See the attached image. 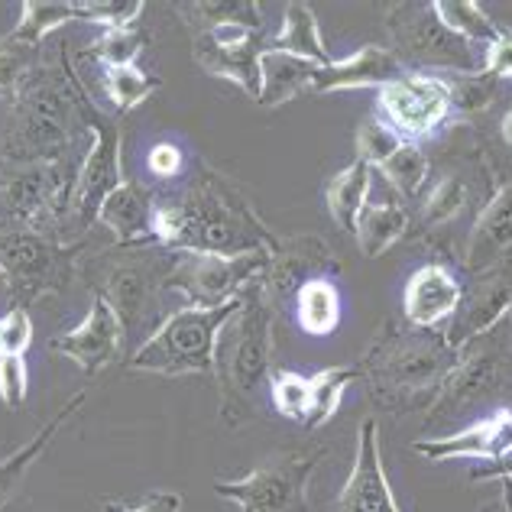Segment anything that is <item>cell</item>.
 I'll return each mask as SVG.
<instances>
[{
    "label": "cell",
    "mask_w": 512,
    "mask_h": 512,
    "mask_svg": "<svg viewBox=\"0 0 512 512\" xmlns=\"http://www.w3.org/2000/svg\"><path fill=\"white\" fill-rule=\"evenodd\" d=\"M464 286L461 279L444 263H425L419 266L406 282L402 292V315H406L409 328L438 331L454 318L457 305H461Z\"/></svg>",
    "instance_id": "cell-17"
},
{
    "label": "cell",
    "mask_w": 512,
    "mask_h": 512,
    "mask_svg": "<svg viewBox=\"0 0 512 512\" xmlns=\"http://www.w3.org/2000/svg\"><path fill=\"white\" fill-rule=\"evenodd\" d=\"M360 380V367L357 363H344V367H328V370H318L308 386H312V402H308V415H305V428H321L328 425L334 415H338L341 402L347 386Z\"/></svg>",
    "instance_id": "cell-32"
},
{
    "label": "cell",
    "mask_w": 512,
    "mask_h": 512,
    "mask_svg": "<svg viewBox=\"0 0 512 512\" xmlns=\"http://www.w3.org/2000/svg\"><path fill=\"white\" fill-rule=\"evenodd\" d=\"M104 94L120 114H130L137 107L153 98V91L163 85L156 75H146L140 65H117V69H104Z\"/></svg>",
    "instance_id": "cell-34"
},
{
    "label": "cell",
    "mask_w": 512,
    "mask_h": 512,
    "mask_svg": "<svg viewBox=\"0 0 512 512\" xmlns=\"http://www.w3.org/2000/svg\"><path fill=\"white\" fill-rule=\"evenodd\" d=\"M431 10L454 36H461L470 46H490L500 33V26L490 20V13L477 0H435Z\"/></svg>",
    "instance_id": "cell-33"
},
{
    "label": "cell",
    "mask_w": 512,
    "mask_h": 512,
    "mask_svg": "<svg viewBox=\"0 0 512 512\" xmlns=\"http://www.w3.org/2000/svg\"><path fill=\"white\" fill-rule=\"evenodd\" d=\"M512 373V363L506 347L490 334H483L474 344H467L461 350V360L451 370V376L444 380L438 399L431 402L428 419H444V415H454L457 409H470L474 402L487 399L493 393H500Z\"/></svg>",
    "instance_id": "cell-13"
},
{
    "label": "cell",
    "mask_w": 512,
    "mask_h": 512,
    "mask_svg": "<svg viewBox=\"0 0 512 512\" xmlns=\"http://www.w3.org/2000/svg\"><path fill=\"white\" fill-rule=\"evenodd\" d=\"M269 396H273V406L282 419H292L299 425L305 422L308 402H312L308 376L295 373V370H273L269 373Z\"/></svg>",
    "instance_id": "cell-38"
},
{
    "label": "cell",
    "mask_w": 512,
    "mask_h": 512,
    "mask_svg": "<svg viewBox=\"0 0 512 512\" xmlns=\"http://www.w3.org/2000/svg\"><path fill=\"white\" fill-rule=\"evenodd\" d=\"M26 393H30V370L20 354H0V402L4 409H23Z\"/></svg>",
    "instance_id": "cell-41"
},
{
    "label": "cell",
    "mask_w": 512,
    "mask_h": 512,
    "mask_svg": "<svg viewBox=\"0 0 512 512\" xmlns=\"http://www.w3.org/2000/svg\"><path fill=\"white\" fill-rule=\"evenodd\" d=\"M43 59V43L13 26L10 33L0 36V101L7 107L17 101V94L26 82V75Z\"/></svg>",
    "instance_id": "cell-29"
},
{
    "label": "cell",
    "mask_w": 512,
    "mask_h": 512,
    "mask_svg": "<svg viewBox=\"0 0 512 512\" xmlns=\"http://www.w3.org/2000/svg\"><path fill=\"white\" fill-rule=\"evenodd\" d=\"M124 338L127 334H124V325H120V318L114 315V308L107 305L101 295H91V308H88L85 321L52 341V350L75 360L88 376H94L104 367H111V363L120 357Z\"/></svg>",
    "instance_id": "cell-16"
},
{
    "label": "cell",
    "mask_w": 512,
    "mask_h": 512,
    "mask_svg": "<svg viewBox=\"0 0 512 512\" xmlns=\"http://www.w3.org/2000/svg\"><path fill=\"white\" fill-rule=\"evenodd\" d=\"M483 75H490L493 82H503L512 78V30H500L496 39L483 52Z\"/></svg>",
    "instance_id": "cell-43"
},
{
    "label": "cell",
    "mask_w": 512,
    "mask_h": 512,
    "mask_svg": "<svg viewBox=\"0 0 512 512\" xmlns=\"http://www.w3.org/2000/svg\"><path fill=\"white\" fill-rule=\"evenodd\" d=\"M85 399H88V393H85V389H78V393L72 399H65V406L56 415H52V419L43 428H39L36 435L23 444V448H17L10 457L0 461V509H4L13 500V496H17V490L23 487V480H26V474H30V467L39 461V457H43V451L49 448V444L56 441L62 425L85 406Z\"/></svg>",
    "instance_id": "cell-24"
},
{
    "label": "cell",
    "mask_w": 512,
    "mask_h": 512,
    "mask_svg": "<svg viewBox=\"0 0 512 512\" xmlns=\"http://www.w3.org/2000/svg\"><path fill=\"white\" fill-rule=\"evenodd\" d=\"M33 344V321L26 308H10L0 318V354H26Z\"/></svg>",
    "instance_id": "cell-42"
},
{
    "label": "cell",
    "mask_w": 512,
    "mask_h": 512,
    "mask_svg": "<svg viewBox=\"0 0 512 512\" xmlns=\"http://www.w3.org/2000/svg\"><path fill=\"white\" fill-rule=\"evenodd\" d=\"M441 78L451 94V114L457 117H474L480 111H487L496 101V88H500V82H493L483 72H451Z\"/></svg>",
    "instance_id": "cell-36"
},
{
    "label": "cell",
    "mask_w": 512,
    "mask_h": 512,
    "mask_svg": "<svg viewBox=\"0 0 512 512\" xmlns=\"http://www.w3.org/2000/svg\"><path fill=\"white\" fill-rule=\"evenodd\" d=\"M386 175V182L393 185V192L406 201L422 192V185L428 182V153L419 143H402L399 150L380 166Z\"/></svg>",
    "instance_id": "cell-35"
},
{
    "label": "cell",
    "mask_w": 512,
    "mask_h": 512,
    "mask_svg": "<svg viewBox=\"0 0 512 512\" xmlns=\"http://www.w3.org/2000/svg\"><path fill=\"white\" fill-rule=\"evenodd\" d=\"M470 205V185L467 179H461L457 172L441 175L425 192V198L419 201V227L422 231H438V227L457 221Z\"/></svg>",
    "instance_id": "cell-31"
},
{
    "label": "cell",
    "mask_w": 512,
    "mask_h": 512,
    "mask_svg": "<svg viewBox=\"0 0 512 512\" xmlns=\"http://www.w3.org/2000/svg\"><path fill=\"white\" fill-rule=\"evenodd\" d=\"M156 195L140 182H120L111 198L104 201L98 214V224L111 231L117 247H140L156 244L153 240V221H156Z\"/></svg>",
    "instance_id": "cell-22"
},
{
    "label": "cell",
    "mask_w": 512,
    "mask_h": 512,
    "mask_svg": "<svg viewBox=\"0 0 512 512\" xmlns=\"http://www.w3.org/2000/svg\"><path fill=\"white\" fill-rule=\"evenodd\" d=\"M412 451L428 457V461H461V457L496 461V457L512 451V409L509 406L496 409L487 419L454 431V435L422 438L412 444Z\"/></svg>",
    "instance_id": "cell-18"
},
{
    "label": "cell",
    "mask_w": 512,
    "mask_h": 512,
    "mask_svg": "<svg viewBox=\"0 0 512 512\" xmlns=\"http://www.w3.org/2000/svg\"><path fill=\"white\" fill-rule=\"evenodd\" d=\"M321 461H325V448L282 451L266 457L240 480H214V493L237 503L244 512H308L305 493Z\"/></svg>",
    "instance_id": "cell-9"
},
{
    "label": "cell",
    "mask_w": 512,
    "mask_h": 512,
    "mask_svg": "<svg viewBox=\"0 0 512 512\" xmlns=\"http://www.w3.org/2000/svg\"><path fill=\"white\" fill-rule=\"evenodd\" d=\"M512 477V451H506L503 457H496V461H490L487 467H477L474 474H470V480L480 483V480H509Z\"/></svg>",
    "instance_id": "cell-46"
},
{
    "label": "cell",
    "mask_w": 512,
    "mask_h": 512,
    "mask_svg": "<svg viewBox=\"0 0 512 512\" xmlns=\"http://www.w3.org/2000/svg\"><path fill=\"white\" fill-rule=\"evenodd\" d=\"M370 185H373V166L354 159L350 166H344L325 188V201H328V214L334 224L341 227L344 234L357 231V218L360 211L367 208L370 201Z\"/></svg>",
    "instance_id": "cell-28"
},
{
    "label": "cell",
    "mask_w": 512,
    "mask_h": 512,
    "mask_svg": "<svg viewBox=\"0 0 512 512\" xmlns=\"http://www.w3.org/2000/svg\"><path fill=\"white\" fill-rule=\"evenodd\" d=\"M269 260H273V253H179L166 279V292H179L192 308H218L240 299L253 282H260L269 269Z\"/></svg>",
    "instance_id": "cell-10"
},
{
    "label": "cell",
    "mask_w": 512,
    "mask_h": 512,
    "mask_svg": "<svg viewBox=\"0 0 512 512\" xmlns=\"http://www.w3.org/2000/svg\"><path fill=\"white\" fill-rule=\"evenodd\" d=\"M376 111L406 143H419L451 117V94L441 75L406 72L380 88Z\"/></svg>",
    "instance_id": "cell-12"
},
{
    "label": "cell",
    "mask_w": 512,
    "mask_h": 512,
    "mask_svg": "<svg viewBox=\"0 0 512 512\" xmlns=\"http://www.w3.org/2000/svg\"><path fill=\"white\" fill-rule=\"evenodd\" d=\"M503 509H506V512H512V477H509V480H503Z\"/></svg>",
    "instance_id": "cell-48"
},
{
    "label": "cell",
    "mask_w": 512,
    "mask_h": 512,
    "mask_svg": "<svg viewBox=\"0 0 512 512\" xmlns=\"http://www.w3.org/2000/svg\"><path fill=\"white\" fill-rule=\"evenodd\" d=\"M0 166H4V159H0Z\"/></svg>",
    "instance_id": "cell-49"
},
{
    "label": "cell",
    "mask_w": 512,
    "mask_h": 512,
    "mask_svg": "<svg viewBox=\"0 0 512 512\" xmlns=\"http://www.w3.org/2000/svg\"><path fill=\"white\" fill-rule=\"evenodd\" d=\"M503 263H512V182L496 188V195L483 205L461 256L464 273L470 276L490 273Z\"/></svg>",
    "instance_id": "cell-19"
},
{
    "label": "cell",
    "mask_w": 512,
    "mask_h": 512,
    "mask_svg": "<svg viewBox=\"0 0 512 512\" xmlns=\"http://www.w3.org/2000/svg\"><path fill=\"white\" fill-rule=\"evenodd\" d=\"M399 75H406L402 62L393 56V49L383 46H360L354 56L315 65L312 69V85L308 94H331V91H357V88H386L396 82Z\"/></svg>",
    "instance_id": "cell-21"
},
{
    "label": "cell",
    "mask_w": 512,
    "mask_h": 512,
    "mask_svg": "<svg viewBox=\"0 0 512 512\" xmlns=\"http://www.w3.org/2000/svg\"><path fill=\"white\" fill-rule=\"evenodd\" d=\"M409 224H412L409 208L402 205L399 195L383 198V201H367V208L360 211L357 231H354L360 253L370 256V260L383 256L396 240L409 234Z\"/></svg>",
    "instance_id": "cell-26"
},
{
    "label": "cell",
    "mask_w": 512,
    "mask_h": 512,
    "mask_svg": "<svg viewBox=\"0 0 512 512\" xmlns=\"http://www.w3.org/2000/svg\"><path fill=\"white\" fill-rule=\"evenodd\" d=\"M402 143H406V140H402L383 117H367L360 124V130H357V159H360V163L373 166V169H380Z\"/></svg>",
    "instance_id": "cell-39"
},
{
    "label": "cell",
    "mask_w": 512,
    "mask_h": 512,
    "mask_svg": "<svg viewBox=\"0 0 512 512\" xmlns=\"http://www.w3.org/2000/svg\"><path fill=\"white\" fill-rule=\"evenodd\" d=\"M143 49H146V33L137 23L114 26V30H104V36L91 46V59L101 62L104 69H117V65H137Z\"/></svg>",
    "instance_id": "cell-37"
},
{
    "label": "cell",
    "mask_w": 512,
    "mask_h": 512,
    "mask_svg": "<svg viewBox=\"0 0 512 512\" xmlns=\"http://www.w3.org/2000/svg\"><path fill=\"white\" fill-rule=\"evenodd\" d=\"M182 509V496L179 493H150L143 496V500L137 506L130 503H104V512H179Z\"/></svg>",
    "instance_id": "cell-45"
},
{
    "label": "cell",
    "mask_w": 512,
    "mask_h": 512,
    "mask_svg": "<svg viewBox=\"0 0 512 512\" xmlns=\"http://www.w3.org/2000/svg\"><path fill=\"white\" fill-rule=\"evenodd\" d=\"M179 250L140 244V247H117L94 260H82L78 273L85 276L94 295L114 308V315L124 325V334H133L150 325L159 308V295L166 292V279L175 266Z\"/></svg>",
    "instance_id": "cell-5"
},
{
    "label": "cell",
    "mask_w": 512,
    "mask_h": 512,
    "mask_svg": "<svg viewBox=\"0 0 512 512\" xmlns=\"http://www.w3.org/2000/svg\"><path fill=\"white\" fill-rule=\"evenodd\" d=\"M500 137H503V143L506 146H512V107L503 114V120H500Z\"/></svg>",
    "instance_id": "cell-47"
},
{
    "label": "cell",
    "mask_w": 512,
    "mask_h": 512,
    "mask_svg": "<svg viewBox=\"0 0 512 512\" xmlns=\"http://www.w3.org/2000/svg\"><path fill=\"white\" fill-rule=\"evenodd\" d=\"M276 350V302L263 292V279L240 295L237 315L221 328L214 350V380L221 393L224 425H240L253 415L260 386L269 383Z\"/></svg>",
    "instance_id": "cell-4"
},
{
    "label": "cell",
    "mask_w": 512,
    "mask_h": 512,
    "mask_svg": "<svg viewBox=\"0 0 512 512\" xmlns=\"http://www.w3.org/2000/svg\"><path fill=\"white\" fill-rule=\"evenodd\" d=\"M266 49H276V52H289L295 59H305L312 65H328L331 62V52L325 46L318 30V17H315V7L312 4H302V0H292L286 7V17H282V30L269 39Z\"/></svg>",
    "instance_id": "cell-27"
},
{
    "label": "cell",
    "mask_w": 512,
    "mask_h": 512,
    "mask_svg": "<svg viewBox=\"0 0 512 512\" xmlns=\"http://www.w3.org/2000/svg\"><path fill=\"white\" fill-rule=\"evenodd\" d=\"M338 512H402L383 467L380 422H376V415L363 419L357 428V454L350 477L338 496Z\"/></svg>",
    "instance_id": "cell-15"
},
{
    "label": "cell",
    "mask_w": 512,
    "mask_h": 512,
    "mask_svg": "<svg viewBox=\"0 0 512 512\" xmlns=\"http://www.w3.org/2000/svg\"><path fill=\"white\" fill-rule=\"evenodd\" d=\"M182 10L208 20H240L253 30H263V7L256 0H231V4L227 0H205V4H182Z\"/></svg>",
    "instance_id": "cell-40"
},
{
    "label": "cell",
    "mask_w": 512,
    "mask_h": 512,
    "mask_svg": "<svg viewBox=\"0 0 512 512\" xmlns=\"http://www.w3.org/2000/svg\"><path fill=\"white\" fill-rule=\"evenodd\" d=\"M457 360H461V350L448 344L444 331L402 328L396 321H386L367 354L357 360V367L360 380H367L376 409L409 415L431 409Z\"/></svg>",
    "instance_id": "cell-3"
},
{
    "label": "cell",
    "mask_w": 512,
    "mask_h": 512,
    "mask_svg": "<svg viewBox=\"0 0 512 512\" xmlns=\"http://www.w3.org/2000/svg\"><path fill=\"white\" fill-rule=\"evenodd\" d=\"M260 52L263 43L253 39L244 46H214L205 36H192V59L205 75L234 82L250 98H260Z\"/></svg>",
    "instance_id": "cell-23"
},
{
    "label": "cell",
    "mask_w": 512,
    "mask_h": 512,
    "mask_svg": "<svg viewBox=\"0 0 512 512\" xmlns=\"http://www.w3.org/2000/svg\"><path fill=\"white\" fill-rule=\"evenodd\" d=\"M120 143H124L120 124L94 107L88 117V146L82 163H78L69 218H65V244H82L91 227H98V214L104 208V201L124 182V172H120Z\"/></svg>",
    "instance_id": "cell-8"
},
{
    "label": "cell",
    "mask_w": 512,
    "mask_h": 512,
    "mask_svg": "<svg viewBox=\"0 0 512 512\" xmlns=\"http://www.w3.org/2000/svg\"><path fill=\"white\" fill-rule=\"evenodd\" d=\"M512 312V263L493 266L490 273H480L461 295L454 318L444 328V338L454 350H464L483 334L496 331V325Z\"/></svg>",
    "instance_id": "cell-14"
},
{
    "label": "cell",
    "mask_w": 512,
    "mask_h": 512,
    "mask_svg": "<svg viewBox=\"0 0 512 512\" xmlns=\"http://www.w3.org/2000/svg\"><path fill=\"white\" fill-rule=\"evenodd\" d=\"M312 69H315L312 62L263 46V52H260V98H256V104L279 107V104L302 98V94H308V85H312Z\"/></svg>",
    "instance_id": "cell-25"
},
{
    "label": "cell",
    "mask_w": 512,
    "mask_h": 512,
    "mask_svg": "<svg viewBox=\"0 0 512 512\" xmlns=\"http://www.w3.org/2000/svg\"><path fill=\"white\" fill-rule=\"evenodd\" d=\"M295 318L305 334L312 338H325L341 321V295L338 286L321 276V279H308L305 286L295 292Z\"/></svg>",
    "instance_id": "cell-30"
},
{
    "label": "cell",
    "mask_w": 512,
    "mask_h": 512,
    "mask_svg": "<svg viewBox=\"0 0 512 512\" xmlns=\"http://www.w3.org/2000/svg\"><path fill=\"white\" fill-rule=\"evenodd\" d=\"M146 169H150L156 179H175L182 169V150L175 143H156L150 153H146Z\"/></svg>",
    "instance_id": "cell-44"
},
{
    "label": "cell",
    "mask_w": 512,
    "mask_h": 512,
    "mask_svg": "<svg viewBox=\"0 0 512 512\" xmlns=\"http://www.w3.org/2000/svg\"><path fill=\"white\" fill-rule=\"evenodd\" d=\"M318 273H341L338 256L328 250L321 237H289L279 240V247L269 260V269L263 276V292L273 302L282 295L299 292L308 279H321Z\"/></svg>",
    "instance_id": "cell-20"
},
{
    "label": "cell",
    "mask_w": 512,
    "mask_h": 512,
    "mask_svg": "<svg viewBox=\"0 0 512 512\" xmlns=\"http://www.w3.org/2000/svg\"><path fill=\"white\" fill-rule=\"evenodd\" d=\"M153 240L179 253L211 256L276 253L279 247L240 185L218 169H201L179 195L156 201Z\"/></svg>",
    "instance_id": "cell-1"
},
{
    "label": "cell",
    "mask_w": 512,
    "mask_h": 512,
    "mask_svg": "<svg viewBox=\"0 0 512 512\" xmlns=\"http://www.w3.org/2000/svg\"><path fill=\"white\" fill-rule=\"evenodd\" d=\"M94 104L75 75L69 52L36 62L26 75L17 101L7 107V124L0 130L4 163H56L75 153L78 137H88V117Z\"/></svg>",
    "instance_id": "cell-2"
},
{
    "label": "cell",
    "mask_w": 512,
    "mask_h": 512,
    "mask_svg": "<svg viewBox=\"0 0 512 512\" xmlns=\"http://www.w3.org/2000/svg\"><path fill=\"white\" fill-rule=\"evenodd\" d=\"M82 244H59L39 231H0V276L10 308H26L49 292L69 289L82 269Z\"/></svg>",
    "instance_id": "cell-7"
},
{
    "label": "cell",
    "mask_w": 512,
    "mask_h": 512,
    "mask_svg": "<svg viewBox=\"0 0 512 512\" xmlns=\"http://www.w3.org/2000/svg\"><path fill=\"white\" fill-rule=\"evenodd\" d=\"M386 30L393 39V56L431 72H477L474 46L444 26L431 4H393L386 10Z\"/></svg>",
    "instance_id": "cell-11"
},
{
    "label": "cell",
    "mask_w": 512,
    "mask_h": 512,
    "mask_svg": "<svg viewBox=\"0 0 512 512\" xmlns=\"http://www.w3.org/2000/svg\"><path fill=\"white\" fill-rule=\"evenodd\" d=\"M240 299L218 308H192L163 318L150 338L127 357L130 370L156 376H214V350H218L221 328L237 315Z\"/></svg>",
    "instance_id": "cell-6"
}]
</instances>
